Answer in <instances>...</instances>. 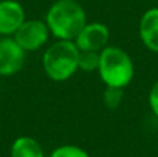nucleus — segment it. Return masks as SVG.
Returning a JSON list of instances; mask_svg holds the SVG:
<instances>
[{"label": "nucleus", "mask_w": 158, "mask_h": 157, "mask_svg": "<svg viewBox=\"0 0 158 157\" xmlns=\"http://www.w3.org/2000/svg\"><path fill=\"white\" fill-rule=\"evenodd\" d=\"M24 24V10L17 2L4 0L0 3V33L17 32Z\"/></svg>", "instance_id": "obj_7"}, {"label": "nucleus", "mask_w": 158, "mask_h": 157, "mask_svg": "<svg viewBox=\"0 0 158 157\" xmlns=\"http://www.w3.org/2000/svg\"><path fill=\"white\" fill-rule=\"evenodd\" d=\"M123 92L121 91V88L117 86H108V89L104 93V100H106V104L110 108H115L119 106L121 100H122Z\"/></svg>", "instance_id": "obj_11"}, {"label": "nucleus", "mask_w": 158, "mask_h": 157, "mask_svg": "<svg viewBox=\"0 0 158 157\" xmlns=\"http://www.w3.org/2000/svg\"><path fill=\"white\" fill-rule=\"evenodd\" d=\"M15 40L24 50H36L47 40V27L40 21H27L17 29Z\"/></svg>", "instance_id": "obj_4"}, {"label": "nucleus", "mask_w": 158, "mask_h": 157, "mask_svg": "<svg viewBox=\"0 0 158 157\" xmlns=\"http://www.w3.org/2000/svg\"><path fill=\"white\" fill-rule=\"evenodd\" d=\"M100 75L108 86L128 85L133 77V66L125 52L117 47H107L100 54Z\"/></svg>", "instance_id": "obj_3"}, {"label": "nucleus", "mask_w": 158, "mask_h": 157, "mask_svg": "<svg viewBox=\"0 0 158 157\" xmlns=\"http://www.w3.org/2000/svg\"><path fill=\"white\" fill-rule=\"evenodd\" d=\"M13 157H43V150L32 138H19L11 147Z\"/></svg>", "instance_id": "obj_9"}, {"label": "nucleus", "mask_w": 158, "mask_h": 157, "mask_svg": "<svg viewBox=\"0 0 158 157\" xmlns=\"http://www.w3.org/2000/svg\"><path fill=\"white\" fill-rule=\"evenodd\" d=\"M100 66V56L93 50H82L79 53V60L78 67H81L85 71H93V70L98 68Z\"/></svg>", "instance_id": "obj_10"}, {"label": "nucleus", "mask_w": 158, "mask_h": 157, "mask_svg": "<svg viewBox=\"0 0 158 157\" xmlns=\"http://www.w3.org/2000/svg\"><path fill=\"white\" fill-rule=\"evenodd\" d=\"M85 11L74 0H58L47 14V24L52 32L63 40L77 38L85 27Z\"/></svg>", "instance_id": "obj_1"}, {"label": "nucleus", "mask_w": 158, "mask_h": 157, "mask_svg": "<svg viewBox=\"0 0 158 157\" xmlns=\"http://www.w3.org/2000/svg\"><path fill=\"white\" fill-rule=\"evenodd\" d=\"M24 64V49L17 40H0V74L10 75L17 72Z\"/></svg>", "instance_id": "obj_5"}, {"label": "nucleus", "mask_w": 158, "mask_h": 157, "mask_svg": "<svg viewBox=\"0 0 158 157\" xmlns=\"http://www.w3.org/2000/svg\"><path fill=\"white\" fill-rule=\"evenodd\" d=\"M150 104L153 111L158 116V82L153 86V89L150 92Z\"/></svg>", "instance_id": "obj_13"}, {"label": "nucleus", "mask_w": 158, "mask_h": 157, "mask_svg": "<svg viewBox=\"0 0 158 157\" xmlns=\"http://www.w3.org/2000/svg\"><path fill=\"white\" fill-rule=\"evenodd\" d=\"M140 35L148 49L158 52V8L148 10L140 22Z\"/></svg>", "instance_id": "obj_8"}, {"label": "nucleus", "mask_w": 158, "mask_h": 157, "mask_svg": "<svg viewBox=\"0 0 158 157\" xmlns=\"http://www.w3.org/2000/svg\"><path fill=\"white\" fill-rule=\"evenodd\" d=\"M52 157H89L86 152L77 146H63L54 150Z\"/></svg>", "instance_id": "obj_12"}, {"label": "nucleus", "mask_w": 158, "mask_h": 157, "mask_svg": "<svg viewBox=\"0 0 158 157\" xmlns=\"http://www.w3.org/2000/svg\"><path fill=\"white\" fill-rule=\"evenodd\" d=\"M79 60V50L69 40H61L50 46L43 57L47 75L54 81L68 79L75 72Z\"/></svg>", "instance_id": "obj_2"}, {"label": "nucleus", "mask_w": 158, "mask_h": 157, "mask_svg": "<svg viewBox=\"0 0 158 157\" xmlns=\"http://www.w3.org/2000/svg\"><path fill=\"white\" fill-rule=\"evenodd\" d=\"M108 40V29L101 24L85 25L77 36V46L81 50L97 52L106 46Z\"/></svg>", "instance_id": "obj_6"}]
</instances>
